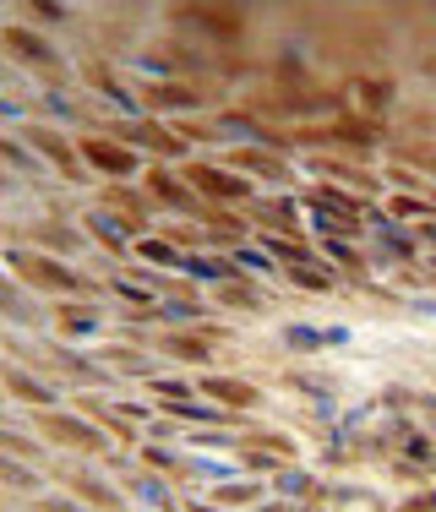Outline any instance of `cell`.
I'll use <instances>...</instances> for the list:
<instances>
[{
    "label": "cell",
    "instance_id": "30",
    "mask_svg": "<svg viewBox=\"0 0 436 512\" xmlns=\"http://www.w3.org/2000/svg\"><path fill=\"white\" fill-rule=\"evenodd\" d=\"M284 344H289V349H322V344H327V333H317V327H300V322H295V327H284Z\"/></svg>",
    "mask_w": 436,
    "mask_h": 512
},
{
    "label": "cell",
    "instance_id": "10",
    "mask_svg": "<svg viewBox=\"0 0 436 512\" xmlns=\"http://www.w3.org/2000/svg\"><path fill=\"white\" fill-rule=\"evenodd\" d=\"M148 197H164L169 207H175V213H191V218H197V213H202V202H197V191H191V186H186V180H175V175H169V169H159V164H153V169H148Z\"/></svg>",
    "mask_w": 436,
    "mask_h": 512
},
{
    "label": "cell",
    "instance_id": "32",
    "mask_svg": "<svg viewBox=\"0 0 436 512\" xmlns=\"http://www.w3.org/2000/svg\"><path fill=\"white\" fill-rule=\"evenodd\" d=\"M6 316L11 322H44V311H33L28 300H22V289H6Z\"/></svg>",
    "mask_w": 436,
    "mask_h": 512
},
{
    "label": "cell",
    "instance_id": "19",
    "mask_svg": "<svg viewBox=\"0 0 436 512\" xmlns=\"http://www.w3.org/2000/svg\"><path fill=\"white\" fill-rule=\"evenodd\" d=\"M0 480L17 485V491H44V474H33L22 458H0Z\"/></svg>",
    "mask_w": 436,
    "mask_h": 512
},
{
    "label": "cell",
    "instance_id": "18",
    "mask_svg": "<svg viewBox=\"0 0 436 512\" xmlns=\"http://www.w3.org/2000/svg\"><path fill=\"white\" fill-rule=\"evenodd\" d=\"M257 224H273V229H289V235H295L306 218L295 213V202H262V207H257Z\"/></svg>",
    "mask_w": 436,
    "mask_h": 512
},
{
    "label": "cell",
    "instance_id": "3",
    "mask_svg": "<svg viewBox=\"0 0 436 512\" xmlns=\"http://www.w3.org/2000/svg\"><path fill=\"white\" fill-rule=\"evenodd\" d=\"M6 50L22 60V66H33V71H50V82L60 88V82H66V60H60V50L50 39H39V33L33 28H17V22H11L6 28Z\"/></svg>",
    "mask_w": 436,
    "mask_h": 512
},
{
    "label": "cell",
    "instance_id": "29",
    "mask_svg": "<svg viewBox=\"0 0 436 512\" xmlns=\"http://www.w3.org/2000/svg\"><path fill=\"white\" fill-rule=\"evenodd\" d=\"M273 480H278V491H289V496H317V480H311V474H300V469H289V463L273 474Z\"/></svg>",
    "mask_w": 436,
    "mask_h": 512
},
{
    "label": "cell",
    "instance_id": "39",
    "mask_svg": "<svg viewBox=\"0 0 436 512\" xmlns=\"http://www.w3.org/2000/svg\"><path fill=\"white\" fill-rule=\"evenodd\" d=\"M218 502H257V485H224V491H218Z\"/></svg>",
    "mask_w": 436,
    "mask_h": 512
},
{
    "label": "cell",
    "instance_id": "26",
    "mask_svg": "<svg viewBox=\"0 0 436 512\" xmlns=\"http://www.w3.org/2000/svg\"><path fill=\"white\" fill-rule=\"evenodd\" d=\"M137 251L148 256L153 267H186V251H175V246H169V240H142Z\"/></svg>",
    "mask_w": 436,
    "mask_h": 512
},
{
    "label": "cell",
    "instance_id": "33",
    "mask_svg": "<svg viewBox=\"0 0 436 512\" xmlns=\"http://www.w3.org/2000/svg\"><path fill=\"white\" fill-rule=\"evenodd\" d=\"M289 278H295V284H311V289H322V295H327V289H333V273H322V267H289Z\"/></svg>",
    "mask_w": 436,
    "mask_h": 512
},
{
    "label": "cell",
    "instance_id": "44",
    "mask_svg": "<svg viewBox=\"0 0 436 512\" xmlns=\"http://www.w3.org/2000/svg\"><path fill=\"white\" fill-rule=\"evenodd\" d=\"M257 512H300V507H289V502H257Z\"/></svg>",
    "mask_w": 436,
    "mask_h": 512
},
{
    "label": "cell",
    "instance_id": "17",
    "mask_svg": "<svg viewBox=\"0 0 436 512\" xmlns=\"http://www.w3.org/2000/svg\"><path fill=\"white\" fill-rule=\"evenodd\" d=\"M82 77H88V82H93V88H99V93H109V99H115L120 109H126V115H137V109H142V99H137V93H131V88H120V82L109 77L104 66H82Z\"/></svg>",
    "mask_w": 436,
    "mask_h": 512
},
{
    "label": "cell",
    "instance_id": "25",
    "mask_svg": "<svg viewBox=\"0 0 436 512\" xmlns=\"http://www.w3.org/2000/svg\"><path fill=\"white\" fill-rule=\"evenodd\" d=\"M109 365H115V371H137V376H148V382H153V360L148 355H137V349H109V355H104Z\"/></svg>",
    "mask_w": 436,
    "mask_h": 512
},
{
    "label": "cell",
    "instance_id": "4",
    "mask_svg": "<svg viewBox=\"0 0 436 512\" xmlns=\"http://www.w3.org/2000/svg\"><path fill=\"white\" fill-rule=\"evenodd\" d=\"M39 425H44V436H55L60 447H77V453H93V458L104 453V436L93 431L88 420H77V414H60V409H39Z\"/></svg>",
    "mask_w": 436,
    "mask_h": 512
},
{
    "label": "cell",
    "instance_id": "41",
    "mask_svg": "<svg viewBox=\"0 0 436 512\" xmlns=\"http://www.w3.org/2000/svg\"><path fill=\"white\" fill-rule=\"evenodd\" d=\"M39 512H82V502H71V496H39Z\"/></svg>",
    "mask_w": 436,
    "mask_h": 512
},
{
    "label": "cell",
    "instance_id": "6",
    "mask_svg": "<svg viewBox=\"0 0 436 512\" xmlns=\"http://www.w3.org/2000/svg\"><path fill=\"white\" fill-rule=\"evenodd\" d=\"M66 491L77 496V502L99 507V512H126V496H120L109 480H99V474H88V469H66Z\"/></svg>",
    "mask_w": 436,
    "mask_h": 512
},
{
    "label": "cell",
    "instance_id": "23",
    "mask_svg": "<svg viewBox=\"0 0 436 512\" xmlns=\"http://www.w3.org/2000/svg\"><path fill=\"white\" fill-rule=\"evenodd\" d=\"M153 316H164V322H202V306H197V300H191V295H169V300H159V311H153Z\"/></svg>",
    "mask_w": 436,
    "mask_h": 512
},
{
    "label": "cell",
    "instance_id": "2",
    "mask_svg": "<svg viewBox=\"0 0 436 512\" xmlns=\"http://www.w3.org/2000/svg\"><path fill=\"white\" fill-rule=\"evenodd\" d=\"M169 22H175L180 33L208 39V44H240V33H246V17H240V11H218V6H180V11H169Z\"/></svg>",
    "mask_w": 436,
    "mask_h": 512
},
{
    "label": "cell",
    "instance_id": "15",
    "mask_svg": "<svg viewBox=\"0 0 436 512\" xmlns=\"http://www.w3.org/2000/svg\"><path fill=\"white\" fill-rule=\"evenodd\" d=\"M153 148V153H186V137H169L164 126H153V120H137V126H126V148Z\"/></svg>",
    "mask_w": 436,
    "mask_h": 512
},
{
    "label": "cell",
    "instance_id": "34",
    "mask_svg": "<svg viewBox=\"0 0 436 512\" xmlns=\"http://www.w3.org/2000/svg\"><path fill=\"white\" fill-rule=\"evenodd\" d=\"M142 458H148V463H159L164 474H191V463H186V458H175V453H169V447H148V453H142Z\"/></svg>",
    "mask_w": 436,
    "mask_h": 512
},
{
    "label": "cell",
    "instance_id": "24",
    "mask_svg": "<svg viewBox=\"0 0 436 512\" xmlns=\"http://www.w3.org/2000/svg\"><path fill=\"white\" fill-rule=\"evenodd\" d=\"M262 246H268V251H278V256H284V262H289V267H306L311 256H317V251H306V246H300V240H289V235H262Z\"/></svg>",
    "mask_w": 436,
    "mask_h": 512
},
{
    "label": "cell",
    "instance_id": "5",
    "mask_svg": "<svg viewBox=\"0 0 436 512\" xmlns=\"http://www.w3.org/2000/svg\"><path fill=\"white\" fill-rule=\"evenodd\" d=\"M186 180L197 191H208V197H224V202H246L251 197V180L235 175V169H213V164H191Z\"/></svg>",
    "mask_w": 436,
    "mask_h": 512
},
{
    "label": "cell",
    "instance_id": "21",
    "mask_svg": "<svg viewBox=\"0 0 436 512\" xmlns=\"http://www.w3.org/2000/svg\"><path fill=\"white\" fill-rule=\"evenodd\" d=\"M88 229H93V235H99V240H104V246H109V251H126V240H131V235H126V229H120V224H115V218H109V213H104V207H99V213H88Z\"/></svg>",
    "mask_w": 436,
    "mask_h": 512
},
{
    "label": "cell",
    "instance_id": "7",
    "mask_svg": "<svg viewBox=\"0 0 436 512\" xmlns=\"http://www.w3.org/2000/svg\"><path fill=\"white\" fill-rule=\"evenodd\" d=\"M82 158H88V169H104L109 180H126L137 169V153L126 142H109V137H88L82 142Z\"/></svg>",
    "mask_w": 436,
    "mask_h": 512
},
{
    "label": "cell",
    "instance_id": "12",
    "mask_svg": "<svg viewBox=\"0 0 436 512\" xmlns=\"http://www.w3.org/2000/svg\"><path fill=\"white\" fill-rule=\"evenodd\" d=\"M202 393H208L218 409H251L262 398V387L240 382V376H208V382H202Z\"/></svg>",
    "mask_w": 436,
    "mask_h": 512
},
{
    "label": "cell",
    "instance_id": "27",
    "mask_svg": "<svg viewBox=\"0 0 436 512\" xmlns=\"http://www.w3.org/2000/svg\"><path fill=\"white\" fill-rule=\"evenodd\" d=\"M126 491H131V496H142V502H153V507H169V502H175V496H169L159 480H148V474H131Z\"/></svg>",
    "mask_w": 436,
    "mask_h": 512
},
{
    "label": "cell",
    "instance_id": "46",
    "mask_svg": "<svg viewBox=\"0 0 436 512\" xmlns=\"http://www.w3.org/2000/svg\"><path fill=\"white\" fill-rule=\"evenodd\" d=\"M426 414H431V431H436V404H426Z\"/></svg>",
    "mask_w": 436,
    "mask_h": 512
},
{
    "label": "cell",
    "instance_id": "16",
    "mask_svg": "<svg viewBox=\"0 0 436 512\" xmlns=\"http://www.w3.org/2000/svg\"><path fill=\"white\" fill-rule=\"evenodd\" d=\"M235 175H262V180H289V164H278L273 153H257V148H240L235 153Z\"/></svg>",
    "mask_w": 436,
    "mask_h": 512
},
{
    "label": "cell",
    "instance_id": "20",
    "mask_svg": "<svg viewBox=\"0 0 436 512\" xmlns=\"http://www.w3.org/2000/svg\"><path fill=\"white\" fill-rule=\"evenodd\" d=\"M55 322H60V333H93V327H99V311L93 306H60Z\"/></svg>",
    "mask_w": 436,
    "mask_h": 512
},
{
    "label": "cell",
    "instance_id": "31",
    "mask_svg": "<svg viewBox=\"0 0 436 512\" xmlns=\"http://www.w3.org/2000/svg\"><path fill=\"white\" fill-rule=\"evenodd\" d=\"M0 153H6V164H17V169H22V175H39V164H33V153H28V148H22V142H17V137H6V142H0Z\"/></svg>",
    "mask_w": 436,
    "mask_h": 512
},
{
    "label": "cell",
    "instance_id": "40",
    "mask_svg": "<svg viewBox=\"0 0 436 512\" xmlns=\"http://www.w3.org/2000/svg\"><path fill=\"white\" fill-rule=\"evenodd\" d=\"M39 240H44V246H60V251L77 246V235H71V229H39Z\"/></svg>",
    "mask_w": 436,
    "mask_h": 512
},
{
    "label": "cell",
    "instance_id": "11",
    "mask_svg": "<svg viewBox=\"0 0 436 512\" xmlns=\"http://www.w3.org/2000/svg\"><path fill=\"white\" fill-rule=\"evenodd\" d=\"M197 104L202 93L186 88V82H164V77L142 82V109H197Z\"/></svg>",
    "mask_w": 436,
    "mask_h": 512
},
{
    "label": "cell",
    "instance_id": "9",
    "mask_svg": "<svg viewBox=\"0 0 436 512\" xmlns=\"http://www.w3.org/2000/svg\"><path fill=\"white\" fill-rule=\"evenodd\" d=\"M28 142L50 158L66 180H88V169H82V148H71L66 137H55V131H44V126H28Z\"/></svg>",
    "mask_w": 436,
    "mask_h": 512
},
{
    "label": "cell",
    "instance_id": "35",
    "mask_svg": "<svg viewBox=\"0 0 436 512\" xmlns=\"http://www.w3.org/2000/svg\"><path fill=\"white\" fill-rule=\"evenodd\" d=\"M218 300H224V306H240V311H262V295H251L246 284H229Z\"/></svg>",
    "mask_w": 436,
    "mask_h": 512
},
{
    "label": "cell",
    "instance_id": "43",
    "mask_svg": "<svg viewBox=\"0 0 436 512\" xmlns=\"http://www.w3.org/2000/svg\"><path fill=\"white\" fill-rule=\"evenodd\" d=\"M393 207H398V213H431V202H415V197H398Z\"/></svg>",
    "mask_w": 436,
    "mask_h": 512
},
{
    "label": "cell",
    "instance_id": "14",
    "mask_svg": "<svg viewBox=\"0 0 436 512\" xmlns=\"http://www.w3.org/2000/svg\"><path fill=\"white\" fill-rule=\"evenodd\" d=\"M6 387H11V398H22V404L55 409V387L44 382V376H28V371H17V365H11V371H6Z\"/></svg>",
    "mask_w": 436,
    "mask_h": 512
},
{
    "label": "cell",
    "instance_id": "36",
    "mask_svg": "<svg viewBox=\"0 0 436 512\" xmlns=\"http://www.w3.org/2000/svg\"><path fill=\"white\" fill-rule=\"evenodd\" d=\"M322 251H327V256H333V262H338V267H349V273H360V267H366V262H360V251H349V246H344V240H338V235H333V240H327V246H322Z\"/></svg>",
    "mask_w": 436,
    "mask_h": 512
},
{
    "label": "cell",
    "instance_id": "37",
    "mask_svg": "<svg viewBox=\"0 0 436 512\" xmlns=\"http://www.w3.org/2000/svg\"><path fill=\"white\" fill-rule=\"evenodd\" d=\"M6 453L11 458H44V447H33L28 436H17V431H6Z\"/></svg>",
    "mask_w": 436,
    "mask_h": 512
},
{
    "label": "cell",
    "instance_id": "8",
    "mask_svg": "<svg viewBox=\"0 0 436 512\" xmlns=\"http://www.w3.org/2000/svg\"><path fill=\"white\" fill-rule=\"evenodd\" d=\"M104 213L115 218L126 235H142L148 229V197L142 191H126V186H104Z\"/></svg>",
    "mask_w": 436,
    "mask_h": 512
},
{
    "label": "cell",
    "instance_id": "1",
    "mask_svg": "<svg viewBox=\"0 0 436 512\" xmlns=\"http://www.w3.org/2000/svg\"><path fill=\"white\" fill-rule=\"evenodd\" d=\"M11 267H17L28 284L50 289V295H93V278L71 273L66 262H55V256H33V251H11Z\"/></svg>",
    "mask_w": 436,
    "mask_h": 512
},
{
    "label": "cell",
    "instance_id": "42",
    "mask_svg": "<svg viewBox=\"0 0 436 512\" xmlns=\"http://www.w3.org/2000/svg\"><path fill=\"white\" fill-rule=\"evenodd\" d=\"M33 11H39L44 22H60V17H66V6H44V0H33Z\"/></svg>",
    "mask_w": 436,
    "mask_h": 512
},
{
    "label": "cell",
    "instance_id": "28",
    "mask_svg": "<svg viewBox=\"0 0 436 512\" xmlns=\"http://www.w3.org/2000/svg\"><path fill=\"white\" fill-rule=\"evenodd\" d=\"M202 224H208L213 229V235H224V240H240V235H246V229H240V218H229V213H218V207H208V202H202Z\"/></svg>",
    "mask_w": 436,
    "mask_h": 512
},
{
    "label": "cell",
    "instance_id": "38",
    "mask_svg": "<svg viewBox=\"0 0 436 512\" xmlns=\"http://www.w3.org/2000/svg\"><path fill=\"white\" fill-rule=\"evenodd\" d=\"M360 93H366L371 109H382L387 99H393V82H360Z\"/></svg>",
    "mask_w": 436,
    "mask_h": 512
},
{
    "label": "cell",
    "instance_id": "45",
    "mask_svg": "<svg viewBox=\"0 0 436 512\" xmlns=\"http://www.w3.org/2000/svg\"><path fill=\"white\" fill-rule=\"evenodd\" d=\"M186 512H218V507H202V502H191V507H186Z\"/></svg>",
    "mask_w": 436,
    "mask_h": 512
},
{
    "label": "cell",
    "instance_id": "22",
    "mask_svg": "<svg viewBox=\"0 0 436 512\" xmlns=\"http://www.w3.org/2000/svg\"><path fill=\"white\" fill-rule=\"evenodd\" d=\"M371 224H377V229H382V240H387V251H393V256H398V262H409V256H415V240H409V235H398V229H393V224H387V213H377V207H371Z\"/></svg>",
    "mask_w": 436,
    "mask_h": 512
},
{
    "label": "cell",
    "instance_id": "13",
    "mask_svg": "<svg viewBox=\"0 0 436 512\" xmlns=\"http://www.w3.org/2000/svg\"><path fill=\"white\" fill-rule=\"evenodd\" d=\"M153 344H159L169 360H191V365H208V360H213L208 327H197V333H169V338H153Z\"/></svg>",
    "mask_w": 436,
    "mask_h": 512
}]
</instances>
